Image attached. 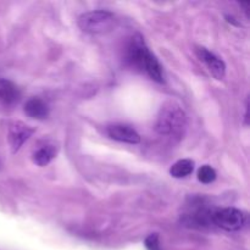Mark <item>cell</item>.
Listing matches in <instances>:
<instances>
[{
	"label": "cell",
	"instance_id": "cell-4",
	"mask_svg": "<svg viewBox=\"0 0 250 250\" xmlns=\"http://www.w3.org/2000/svg\"><path fill=\"white\" fill-rule=\"evenodd\" d=\"M247 216L243 211L234 208L217 210L212 214V224L229 232L239 231L244 227Z\"/></svg>",
	"mask_w": 250,
	"mask_h": 250
},
{
	"label": "cell",
	"instance_id": "cell-1",
	"mask_svg": "<svg viewBox=\"0 0 250 250\" xmlns=\"http://www.w3.org/2000/svg\"><path fill=\"white\" fill-rule=\"evenodd\" d=\"M128 59L134 66L142 68L149 75L151 80L163 82V68L155 56L149 51L143 38L139 36L132 38L128 45Z\"/></svg>",
	"mask_w": 250,
	"mask_h": 250
},
{
	"label": "cell",
	"instance_id": "cell-3",
	"mask_svg": "<svg viewBox=\"0 0 250 250\" xmlns=\"http://www.w3.org/2000/svg\"><path fill=\"white\" fill-rule=\"evenodd\" d=\"M117 23L114 14L104 10L89 11L78 19V26L83 32L89 34H105L111 32Z\"/></svg>",
	"mask_w": 250,
	"mask_h": 250
},
{
	"label": "cell",
	"instance_id": "cell-5",
	"mask_svg": "<svg viewBox=\"0 0 250 250\" xmlns=\"http://www.w3.org/2000/svg\"><path fill=\"white\" fill-rule=\"evenodd\" d=\"M195 53H197L200 61H203L207 65V67L209 68V71L215 78L222 80L225 77L226 66H225V62L221 59L217 58L215 54H212L211 51H209L205 48H197L195 49Z\"/></svg>",
	"mask_w": 250,
	"mask_h": 250
},
{
	"label": "cell",
	"instance_id": "cell-6",
	"mask_svg": "<svg viewBox=\"0 0 250 250\" xmlns=\"http://www.w3.org/2000/svg\"><path fill=\"white\" fill-rule=\"evenodd\" d=\"M107 134L111 139L122 142V143L137 144L141 142L139 134L132 127L126 126V125H112L107 127Z\"/></svg>",
	"mask_w": 250,
	"mask_h": 250
},
{
	"label": "cell",
	"instance_id": "cell-7",
	"mask_svg": "<svg viewBox=\"0 0 250 250\" xmlns=\"http://www.w3.org/2000/svg\"><path fill=\"white\" fill-rule=\"evenodd\" d=\"M34 132L33 128L27 126L23 122H16L10 127L9 131V143L11 146L12 151H17L22 146V144L32 136Z\"/></svg>",
	"mask_w": 250,
	"mask_h": 250
},
{
	"label": "cell",
	"instance_id": "cell-12",
	"mask_svg": "<svg viewBox=\"0 0 250 250\" xmlns=\"http://www.w3.org/2000/svg\"><path fill=\"white\" fill-rule=\"evenodd\" d=\"M215 178H216V171L209 165H204L199 168L198 171V180L200 181L202 183H211L214 182Z\"/></svg>",
	"mask_w": 250,
	"mask_h": 250
},
{
	"label": "cell",
	"instance_id": "cell-2",
	"mask_svg": "<svg viewBox=\"0 0 250 250\" xmlns=\"http://www.w3.org/2000/svg\"><path fill=\"white\" fill-rule=\"evenodd\" d=\"M187 125L186 114L178 105L167 103L160 110L156 121V131L164 136L181 137L183 136Z\"/></svg>",
	"mask_w": 250,
	"mask_h": 250
},
{
	"label": "cell",
	"instance_id": "cell-8",
	"mask_svg": "<svg viewBox=\"0 0 250 250\" xmlns=\"http://www.w3.org/2000/svg\"><path fill=\"white\" fill-rule=\"evenodd\" d=\"M21 93L17 85L6 78H0V105H14L19 102Z\"/></svg>",
	"mask_w": 250,
	"mask_h": 250
},
{
	"label": "cell",
	"instance_id": "cell-9",
	"mask_svg": "<svg viewBox=\"0 0 250 250\" xmlns=\"http://www.w3.org/2000/svg\"><path fill=\"white\" fill-rule=\"evenodd\" d=\"M24 112L32 119L43 120L49 115V107L39 98H31L24 104Z\"/></svg>",
	"mask_w": 250,
	"mask_h": 250
},
{
	"label": "cell",
	"instance_id": "cell-10",
	"mask_svg": "<svg viewBox=\"0 0 250 250\" xmlns=\"http://www.w3.org/2000/svg\"><path fill=\"white\" fill-rule=\"evenodd\" d=\"M56 155V148L55 146H50V144H46L43 146L42 148H39L38 150L34 151L33 156V163L37 164L38 166H46Z\"/></svg>",
	"mask_w": 250,
	"mask_h": 250
},
{
	"label": "cell",
	"instance_id": "cell-11",
	"mask_svg": "<svg viewBox=\"0 0 250 250\" xmlns=\"http://www.w3.org/2000/svg\"><path fill=\"white\" fill-rule=\"evenodd\" d=\"M193 170H194V161H192L190 159H182L171 166L170 173L175 178H183L189 176Z\"/></svg>",
	"mask_w": 250,
	"mask_h": 250
},
{
	"label": "cell",
	"instance_id": "cell-13",
	"mask_svg": "<svg viewBox=\"0 0 250 250\" xmlns=\"http://www.w3.org/2000/svg\"><path fill=\"white\" fill-rule=\"evenodd\" d=\"M146 247L148 250H161L160 242H159V236L156 233L150 234L146 239Z\"/></svg>",
	"mask_w": 250,
	"mask_h": 250
}]
</instances>
